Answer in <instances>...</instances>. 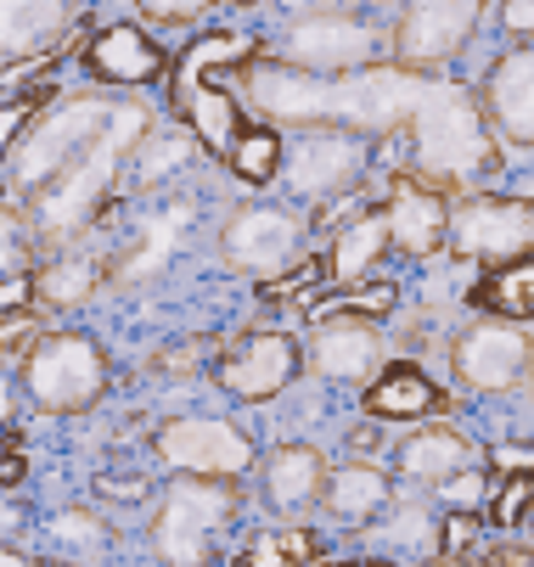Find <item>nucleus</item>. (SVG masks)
I'll return each mask as SVG.
<instances>
[{"instance_id":"obj_1","label":"nucleus","mask_w":534,"mask_h":567,"mask_svg":"<svg viewBox=\"0 0 534 567\" xmlns=\"http://www.w3.org/2000/svg\"><path fill=\"white\" fill-rule=\"evenodd\" d=\"M383 141L405 152V175H417L444 197H468L495 175H506V146L479 107L473 79L455 73H422L405 124Z\"/></svg>"},{"instance_id":"obj_2","label":"nucleus","mask_w":534,"mask_h":567,"mask_svg":"<svg viewBox=\"0 0 534 567\" xmlns=\"http://www.w3.org/2000/svg\"><path fill=\"white\" fill-rule=\"evenodd\" d=\"M152 124H158V113H152L141 96H124L113 124L73 157L68 169H57L40 192L23 197L40 254H62V248H73V241H85V230L102 225V214L130 186V157H135V146H141V135Z\"/></svg>"},{"instance_id":"obj_3","label":"nucleus","mask_w":534,"mask_h":567,"mask_svg":"<svg viewBox=\"0 0 534 567\" xmlns=\"http://www.w3.org/2000/svg\"><path fill=\"white\" fill-rule=\"evenodd\" d=\"M119 102L124 96H113V91H62L57 102H45L40 107V118L23 130V141L12 146V157L0 164V175H7V192L12 197H29V192H40L57 169H68L73 157H80L107 124H113V113H119Z\"/></svg>"},{"instance_id":"obj_4","label":"nucleus","mask_w":534,"mask_h":567,"mask_svg":"<svg viewBox=\"0 0 534 567\" xmlns=\"http://www.w3.org/2000/svg\"><path fill=\"white\" fill-rule=\"evenodd\" d=\"M237 477H197V472H170L158 506H152L146 539L158 561H214L219 539L237 523Z\"/></svg>"},{"instance_id":"obj_5","label":"nucleus","mask_w":534,"mask_h":567,"mask_svg":"<svg viewBox=\"0 0 534 567\" xmlns=\"http://www.w3.org/2000/svg\"><path fill=\"white\" fill-rule=\"evenodd\" d=\"M18 382H23L34 411H45V416H80V411H91V404H102V393L113 382V365H107V354H102V343L91 332L51 327V332H40L23 349Z\"/></svg>"},{"instance_id":"obj_6","label":"nucleus","mask_w":534,"mask_h":567,"mask_svg":"<svg viewBox=\"0 0 534 567\" xmlns=\"http://www.w3.org/2000/svg\"><path fill=\"white\" fill-rule=\"evenodd\" d=\"M265 51L310 73H355L371 62H394V34L377 12H298L281 18L276 34H265Z\"/></svg>"},{"instance_id":"obj_7","label":"nucleus","mask_w":534,"mask_h":567,"mask_svg":"<svg viewBox=\"0 0 534 567\" xmlns=\"http://www.w3.org/2000/svg\"><path fill=\"white\" fill-rule=\"evenodd\" d=\"M377 169V141L343 124H310L287 135V157H281V192L304 208H321L332 197L366 192Z\"/></svg>"},{"instance_id":"obj_8","label":"nucleus","mask_w":534,"mask_h":567,"mask_svg":"<svg viewBox=\"0 0 534 567\" xmlns=\"http://www.w3.org/2000/svg\"><path fill=\"white\" fill-rule=\"evenodd\" d=\"M490 18L495 0H394L389 12L394 62L417 73H455L462 56L484 40Z\"/></svg>"},{"instance_id":"obj_9","label":"nucleus","mask_w":534,"mask_h":567,"mask_svg":"<svg viewBox=\"0 0 534 567\" xmlns=\"http://www.w3.org/2000/svg\"><path fill=\"white\" fill-rule=\"evenodd\" d=\"M534 248V197L512 192H468L450 203V259L473 270H506Z\"/></svg>"},{"instance_id":"obj_10","label":"nucleus","mask_w":534,"mask_h":567,"mask_svg":"<svg viewBox=\"0 0 534 567\" xmlns=\"http://www.w3.org/2000/svg\"><path fill=\"white\" fill-rule=\"evenodd\" d=\"M310 225L298 208L287 203H243L225 214L219 225V241L214 254L232 276H248V281H276L281 270H292L298 259H310Z\"/></svg>"},{"instance_id":"obj_11","label":"nucleus","mask_w":534,"mask_h":567,"mask_svg":"<svg viewBox=\"0 0 534 567\" xmlns=\"http://www.w3.org/2000/svg\"><path fill=\"white\" fill-rule=\"evenodd\" d=\"M528 371H534V332H528V320L484 309L479 320H468V327L450 338V377L462 382L468 393H479V399L523 393Z\"/></svg>"},{"instance_id":"obj_12","label":"nucleus","mask_w":534,"mask_h":567,"mask_svg":"<svg viewBox=\"0 0 534 567\" xmlns=\"http://www.w3.org/2000/svg\"><path fill=\"white\" fill-rule=\"evenodd\" d=\"M232 91L243 96V107L276 130H310V124H332V73H310V68H292L270 51L237 62L232 73Z\"/></svg>"},{"instance_id":"obj_13","label":"nucleus","mask_w":534,"mask_h":567,"mask_svg":"<svg viewBox=\"0 0 534 567\" xmlns=\"http://www.w3.org/2000/svg\"><path fill=\"white\" fill-rule=\"evenodd\" d=\"M152 455L170 472H197V477H248L259 472V444L248 427L232 416H170L152 433Z\"/></svg>"},{"instance_id":"obj_14","label":"nucleus","mask_w":534,"mask_h":567,"mask_svg":"<svg viewBox=\"0 0 534 567\" xmlns=\"http://www.w3.org/2000/svg\"><path fill=\"white\" fill-rule=\"evenodd\" d=\"M80 68H85V79L96 91L141 96L152 85H164L175 56L141 18H119V23H102L91 40H80Z\"/></svg>"},{"instance_id":"obj_15","label":"nucleus","mask_w":534,"mask_h":567,"mask_svg":"<svg viewBox=\"0 0 534 567\" xmlns=\"http://www.w3.org/2000/svg\"><path fill=\"white\" fill-rule=\"evenodd\" d=\"M304 377V343L292 332H248L214 360V388L237 404H276Z\"/></svg>"},{"instance_id":"obj_16","label":"nucleus","mask_w":534,"mask_h":567,"mask_svg":"<svg viewBox=\"0 0 534 567\" xmlns=\"http://www.w3.org/2000/svg\"><path fill=\"white\" fill-rule=\"evenodd\" d=\"M479 107L506 152H534V40H506L473 79Z\"/></svg>"},{"instance_id":"obj_17","label":"nucleus","mask_w":534,"mask_h":567,"mask_svg":"<svg viewBox=\"0 0 534 567\" xmlns=\"http://www.w3.org/2000/svg\"><path fill=\"white\" fill-rule=\"evenodd\" d=\"M304 365L332 388H366L389 365V343L377 332V320L321 315V320H310V338H304Z\"/></svg>"},{"instance_id":"obj_18","label":"nucleus","mask_w":534,"mask_h":567,"mask_svg":"<svg viewBox=\"0 0 534 567\" xmlns=\"http://www.w3.org/2000/svg\"><path fill=\"white\" fill-rule=\"evenodd\" d=\"M450 203L444 192L422 186L417 175H389V192H383V214H389V230H394V248L405 259H439L450 248Z\"/></svg>"},{"instance_id":"obj_19","label":"nucleus","mask_w":534,"mask_h":567,"mask_svg":"<svg viewBox=\"0 0 534 567\" xmlns=\"http://www.w3.org/2000/svg\"><path fill=\"white\" fill-rule=\"evenodd\" d=\"M85 0H0V62L34 56V51H68L80 40Z\"/></svg>"},{"instance_id":"obj_20","label":"nucleus","mask_w":534,"mask_h":567,"mask_svg":"<svg viewBox=\"0 0 534 567\" xmlns=\"http://www.w3.org/2000/svg\"><path fill=\"white\" fill-rule=\"evenodd\" d=\"M327 472H332V466H327V455H321L310 439H287V444H276V450L259 461V489H265L270 512L298 517V512L321 506Z\"/></svg>"},{"instance_id":"obj_21","label":"nucleus","mask_w":534,"mask_h":567,"mask_svg":"<svg viewBox=\"0 0 534 567\" xmlns=\"http://www.w3.org/2000/svg\"><path fill=\"white\" fill-rule=\"evenodd\" d=\"M473 461H484L479 444L462 427H450V422H422V427H411L394 444V477L400 483H417V489H428V495L439 489L450 472H462Z\"/></svg>"},{"instance_id":"obj_22","label":"nucleus","mask_w":534,"mask_h":567,"mask_svg":"<svg viewBox=\"0 0 534 567\" xmlns=\"http://www.w3.org/2000/svg\"><path fill=\"white\" fill-rule=\"evenodd\" d=\"M360 411H366V422H400V427H411V422H428V416L444 411V393H439V382L422 365L389 360L360 388Z\"/></svg>"},{"instance_id":"obj_23","label":"nucleus","mask_w":534,"mask_h":567,"mask_svg":"<svg viewBox=\"0 0 534 567\" xmlns=\"http://www.w3.org/2000/svg\"><path fill=\"white\" fill-rule=\"evenodd\" d=\"M394 501V466H377L366 455H349L343 466L327 472V489H321V512L338 517V523H377V512H383Z\"/></svg>"},{"instance_id":"obj_24","label":"nucleus","mask_w":534,"mask_h":567,"mask_svg":"<svg viewBox=\"0 0 534 567\" xmlns=\"http://www.w3.org/2000/svg\"><path fill=\"white\" fill-rule=\"evenodd\" d=\"M175 113H181V124L203 141L208 157H225V152H232V141L243 135V124H248V107H243V96L232 91V79H203V85H192V91L175 102Z\"/></svg>"},{"instance_id":"obj_25","label":"nucleus","mask_w":534,"mask_h":567,"mask_svg":"<svg viewBox=\"0 0 534 567\" xmlns=\"http://www.w3.org/2000/svg\"><path fill=\"white\" fill-rule=\"evenodd\" d=\"M265 51V34H248V29H219V34H192L186 40V51L175 56V68H170V107L192 91V85H203V79H219V73H232L237 62H248V56H259Z\"/></svg>"},{"instance_id":"obj_26","label":"nucleus","mask_w":534,"mask_h":567,"mask_svg":"<svg viewBox=\"0 0 534 567\" xmlns=\"http://www.w3.org/2000/svg\"><path fill=\"white\" fill-rule=\"evenodd\" d=\"M360 534L389 556H439V512H433L428 489L394 495L383 512H377V523H366Z\"/></svg>"},{"instance_id":"obj_27","label":"nucleus","mask_w":534,"mask_h":567,"mask_svg":"<svg viewBox=\"0 0 534 567\" xmlns=\"http://www.w3.org/2000/svg\"><path fill=\"white\" fill-rule=\"evenodd\" d=\"M394 248V230H389V214L383 203H371L366 214H355L349 225L332 230V248H327V281L349 287V281H366L377 270V259H389Z\"/></svg>"},{"instance_id":"obj_28","label":"nucleus","mask_w":534,"mask_h":567,"mask_svg":"<svg viewBox=\"0 0 534 567\" xmlns=\"http://www.w3.org/2000/svg\"><path fill=\"white\" fill-rule=\"evenodd\" d=\"M96 287H102V259L85 254L80 241L62 248V254H45V265H34V298H40V309H57V315L85 309L96 298Z\"/></svg>"},{"instance_id":"obj_29","label":"nucleus","mask_w":534,"mask_h":567,"mask_svg":"<svg viewBox=\"0 0 534 567\" xmlns=\"http://www.w3.org/2000/svg\"><path fill=\"white\" fill-rule=\"evenodd\" d=\"M197 152H203V141H197L186 124H152V130L141 135L135 157H130V186H135V192H152V186L175 181Z\"/></svg>"},{"instance_id":"obj_30","label":"nucleus","mask_w":534,"mask_h":567,"mask_svg":"<svg viewBox=\"0 0 534 567\" xmlns=\"http://www.w3.org/2000/svg\"><path fill=\"white\" fill-rule=\"evenodd\" d=\"M281 157H287V130L259 118V124H243V135L232 141V152H225V169L254 192H270L281 181Z\"/></svg>"},{"instance_id":"obj_31","label":"nucleus","mask_w":534,"mask_h":567,"mask_svg":"<svg viewBox=\"0 0 534 567\" xmlns=\"http://www.w3.org/2000/svg\"><path fill=\"white\" fill-rule=\"evenodd\" d=\"M473 303L490 309V315H512V320H534V248L506 265V270H490L479 287H473Z\"/></svg>"},{"instance_id":"obj_32","label":"nucleus","mask_w":534,"mask_h":567,"mask_svg":"<svg viewBox=\"0 0 534 567\" xmlns=\"http://www.w3.org/2000/svg\"><path fill=\"white\" fill-rule=\"evenodd\" d=\"M405 303V292H400V281H389V276H366V281H349V287H338L327 303H310L304 315L310 320H321V315H360V320H389L394 309Z\"/></svg>"},{"instance_id":"obj_33","label":"nucleus","mask_w":534,"mask_h":567,"mask_svg":"<svg viewBox=\"0 0 534 567\" xmlns=\"http://www.w3.org/2000/svg\"><path fill=\"white\" fill-rule=\"evenodd\" d=\"M40 259V241H34V219L23 208V197H0V276H18V270H34Z\"/></svg>"},{"instance_id":"obj_34","label":"nucleus","mask_w":534,"mask_h":567,"mask_svg":"<svg viewBox=\"0 0 534 567\" xmlns=\"http://www.w3.org/2000/svg\"><path fill=\"white\" fill-rule=\"evenodd\" d=\"M45 534H51L62 550H73V556H107V545H113V528H107L96 512H85V506L57 512Z\"/></svg>"},{"instance_id":"obj_35","label":"nucleus","mask_w":534,"mask_h":567,"mask_svg":"<svg viewBox=\"0 0 534 567\" xmlns=\"http://www.w3.org/2000/svg\"><path fill=\"white\" fill-rule=\"evenodd\" d=\"M135 7V18L146 23V29H164V34H186V29H197V23H208L225 0H130Z\"/></svg>"},{"instance_id":"obj_36","label":"nucleus","mask_w":534,"mask_h":567,"mask_svg":"<svg viewBox=\"0 0 534 567\" xmlns=\"http://www.w3.org/2000/svg\"><path fill=\"white\" fill-rule=\"evenodd\" d=\"M57 96H62V85H34L23 96H0V164L12 157V146L23 141V130L40 118V107L57 102Z\"/></svg>"},{"instance_id":"obj_37","label":"nucleus","mask_w":534,"mask_h":567,"mask_svg":"<svg viewBox=\"0 0 534 567\" xmlns=\"http://www.w3.org/2000/svg\"><path fill=\"white\" fill-rule=\"evenodd\" d=\"M490 495H495V483H490L484 461H473V466H462V472H450L439 489H433V501H439L444 512H484Z\"/></svg>"},{"instance_id":"obj_38","label":"nucleus","mask_w":534,"mask_h":567,"mask_svg":"<svg viewBox=\"0 0 534 567\" xmlns=\"http://www.w3.org/2000/svg\"><path fill=\"white\" fill-rule=\"evenodd\" d=\"M528 501H534V472H512V477H501L495 483V495H490V523L501 528V534H517L523 528V512H528Z\"/></svg>"},{"instance_id":"obj_39","label":"nucleus","mask_w":534,"mask_h":567,"mask_svg":"<svg viewBox=\"0 0 534 567\" xmlns=\"http://www.w3.org/2000/svg\"><path fill=\"white\" fill-rule=\"evenodd\" d=\"M57 62H62V51H34V56L0 62V96H23V91H34V79H51Z\"/></svg>"},{"instance_id":"obj_40","label":"nucleus","mask_w":534,"mask_h":567,"mask_svg":"<svg viewBox=\"0 0 534 567\" xmlns=\"http://www.w3.org/2000/svg\"><path fill=\"white\" fill-rule=\"evenodd\" d=\"M479 539H484V512H444L439 517V556L444 561L468 556Z\"/></svg>"},{"instance_id":"obj_41","label":"nucleus","mask_w":534,"mask_h":567,"mask_svg":"<svg viewBox=\"0 0 534 567\" xmlns=\"http://www.w3.org/2000/svg\"><path fill=\"white\" fill-rule=\"evenodd\" d=\"M276 12L281 18H298V12H377V18H389L394 0H276Z\"/></svg>"},{"instance_id":"obj_42","label":"nucleus","mask_w":534,"mask_h":567,"mask_svg":"<svg viewBox=\"0 0 534 567\" xmlns=\"http://www.w3.org/2000/svg\"><path fill=\"white\" fill-rule=\"evenodd\" d=\"M495 34L501 40H534V0H495Z\"/></svg>"},{"instance_id":"obj_43","label":"nucleus","mask_w":534,"mask_h":567,"mask_svg":"<svg viewBox=\"0 0 534 567\" xmlns=\"http://www.w3.org/2000/svg\"><path fill=\"white\" fill-rule=\"evenodd\" d=\"M484 461H490V472H495V477H512V472H534V444H517V439H495V444L484 450Z\"/></svg>"},{"instance_id":"obj_44","label":"nucleus","mask_w":534,"mask_h":567,"mask_svg":"<svg viewBox=\"0 0 534 567\" xmlns=\"http://www.w3.org/2000/svg\"><path fill=\"white\" fill-rule=\"evenodd\" d=\"M23 309H40V298H34V270L0 276V320H7V315H23Z\"/></svg>"},{"instance_id":"obj_45","label":"nucleus","mask_w":534,"mask_h":567,"mask_svg":"<svg viewBox=\"0 0 534 567\" xmlns=\"http://www.w3.org/2000/svg\"><path fill=\"white\" fill-rule=\"evenodd\" d=\"M276 545H281L287 561H310V556H321V545H316L310 528H276Z\"/></svg>"},{"instance_id":"obj_46","label":"nucleus","mask_w":534,"mask_h":567,"mask_svg":"<svg viewBox=\"0 0 534 567\" xmlns=\"http://www.w3.org/2000/svg\"><path fill=\"white\" fill-rule=\"evenodd\" d=\"M23 477H29V455L23 450H7V439H0V489H18Z\"/></svg>"},{"instance_id":"obj_47","label":"nucleus","mask_w":534,"mask_h":567,"mask_svg":"<svg viewBox=\"0 0 534 567\" xmlns=\"http://www.w3.org/2000/svg\"><path fill=\"white\" fill-rule=\"evenodd\" d=\"M243 561H254V567H287V556H281V545H276V528L259 534V539L243 550Z\"/></svg>"},{"instance_id":"obj_48","label":"nucleus","mask_w":534,"mask_h":567,"mask_svg":"<svg viewBox=\"0 0 534 567\" xmlns=\"http://www.w3.org/2000/svg\"><path fill=\"white\" fill-rule=\"evenodd\" d=\"M12 416H18V388H12V365L0 360V433L12 427Z\"/></svg>"},{"instance_id":"obj_49","label":"nucleus","mask_w":534,"mask_h":567,"mask_svg":"<svg viewBox=\"0 0 534 567\" xmlns=\"http://www.w3.org/2000/svg\"><path fill=\"white\" fill-rule=\"evenodd\" d=\"M0 561H7V567H23V561H29V550H18V545H0Z\"/></svg>"},{"instance_id":"obj_50","label":"nucleus","mask_w":534,"mask_h":567,"mask_svg":"<svg viewBox=\"0 0 534 567\" xmlns=\"http://www.w3.org/2000/svg\"><path fill=\"white\" fill-rule=\"evenodd\" d=\"M517 534H528V539H534V501H528V512H523V528H517Z\"/></svg>"},{"instance_id":"obj_51","label":"nucleus","mask_w":534,"mask_h":567,"mask_svg":"<svg viewBox=\"0 0 534 567\" xmlns=\"http://www.w3.org/2000/svg\"><path fill=\"white\" fill-rule=\"evenodd\" d=\"M0 197H7V175H0Z\"/></svg>"},{"instance_id":"obj_52","label":"nucleus","mask_w":534,"mask_h":567,"mask_svg":"<svg viewBox=\"0 0 534 567\" xmlns=\"http://www.w3.org/2000/svg\"><path fill=\"white\" fill-rule=\"evenodd\" d=\"M528 332H534V320H528Z\"/></svg>"}]
</instances>
